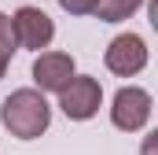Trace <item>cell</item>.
<instances>
[{"label":"cell","mask_w":158,"mask_h":155,"mask_svg":"<svg viewBox=\"0 0 158 155\" xmlns=\"http://www.w3.org/2000/svg\"><path fill=\"white\" fill-rule=\"evenodd\" d=\"M96 4H99V0H59V7L70 11V15H92Z\"/></svg>","instance_id":"obj_9"},{"label":"cell","mask_w":158,"mask_h":155,"mask_svg":"<svg viewBox=\"0 0 158 155\" xmlns=\"http://www.w3.org/2000/svg\"><path fill=\"white\" fill-rule=\"evenodd\" d=\"M11 33H15V44H22V48H48L52 37H55V22L40 11V7H19L15 15H11Z\"/></svg>","instance_id":"obj_4"},{"label":"cell","mask_w":158,"mask_h":155,"mask_svg":"<svg viewBox=\"0 0 158 155\" xmlns=\"http://www.w3.org/2000/svg\"><path fill=\"white\" fill-rule=\"evenodd\" d=\"M147 118H151V96L143 92V89H136V85H125L114 92V104H110V122L125 129V133H136V129H143L147 126Z\"/></svg>","instance_id":"obj_5"},{"label":"cell","mask_w":158,"mask_h":155,"mask_svg":"<svg viewBox=\"0 0 158 155\" xmlns=\"http://www.w3.org/2000/svg\"><path fill=\"white\" fill-rule=\"evenodd\" d=\"M107 70L118 78H132L147 67V44L140 33H118V37L107 44V55H103Z\"/></svg>","instance_id":"obj_3"},{"label":"cell","mask_w":158,"mask_h":155,"mask_svg":"<svg viewBox=\"0 0 158 155\" xmlns=\"http://www.w3.org/2000/svg\"><path fill=\"white\" fill-rule=\"evenodd\" d=\"M143 155H155V137H147V140H143Z\"/></svg>","instance_id":"obj_10"},{"label":"cell","mask_w":158,"mask_h":155,"mask_svg":"<svg viewBox=\"0 0 158 155\" xmlns=\"http://www.w3.org/2000/svg\"><path fill=\"white\" fill-rule=\"evenodd\" d=\"M140 7H143V0H99L92 15H99L103 22H121V19H132Z\"/></svg>","instance_id":"obj_7"},{"label":"cell","mask_w":158,"mask_h":155,"mask_svg":"<svg viewBox=\"0 0 158 155\" xmlns=\"http://www.w3.org/2000/svg\"><path fill=\"white\" fill-rule=\"evenodd\" d=\"M0 122L11 137L19 140H37L40 133L52 126V107L40 89H15L0 104Z\"/></svg>","instance_id":"obj_1"},{"label":"cell","mask_w":158,"mask_h":155,"mask_svg":"<svg viewBox=\"0 0 158 155\" xmlns=\"http://www.w3.org/2000/svg\"><path fill=\"white\" fill-rule=\"evenodd\" d=\"M74 78V55L66 52H40L33 63V81L40 92H59Z\"/></svg>","instance_id":"obj_6"},{"label":"cell","mask_w":158,"mask_h":155,"mask_svg":"<svg viewBox=\"0 0 158 155\" xmlns=\"http://www.w3.org/2000/svg\"><path fill=\"white\" fill-rule=\"evenodd\" d=\"M99 104H103V89H99L96 78H77L74 74L59 89V107L74 122H88L92 115H99Z\"/></svg>","instance_id":"obj_2"},{"label":"cell","mask_w":158,"mask_h":155,"mask_svg":"<svg viewBox=\"0 0 158 155\" xmlns=\"http://www.w3.org/2000/svg\"><path fill=\"white\" fill-rule=\"evenodd\" d=\"M11 52H15V33H11V15H4V11H0V78L7 74Z\"/></svg>","instance_id":"obj_8"}]
</instances>
